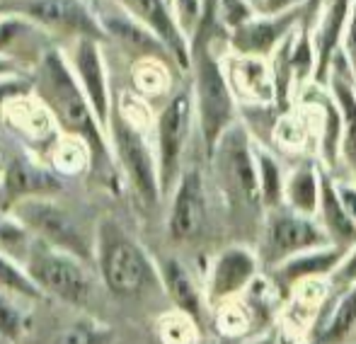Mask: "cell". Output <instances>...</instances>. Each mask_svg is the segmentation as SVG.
Segmentation results:
<instances>
[{
    "mask_svg": "<svg viewBox=\"0 0 356 344\" xmlns=\"http://www.w3.org/2000/svg\"><path fill=\"white\" fill-rule=\"evenodd\" d=\"M172 5L187 37L194 39L204 19V0H172Z\"/></svg>",
    "mask_w": 356,
    "mask_h": 344,
    "instance_id": "33",
    "label": "cell"
},
{
    "mask_svg": "<svg viewBox=\"0 0 356 344\" xmlns=\"http://www.w3.org/2000/svg\"><path fill=\"white\" fill-rule=\"evenodd\" d=\"M13 73H15V76H19L17 66H15V63L10 61V58L0 56V78H3V76H13Z\"/></svg>",
    "mask_w": 356,
    "mask_h": 344,
    "instance_id": "42",
    "label": "cell"
},
{
    "mask_svg": "<svg viewBox=\"0 0 356 344\" xmlns=\"http://www.w3.org/2000/svg\"><path fill=\"white\" fill-rule=\"evenodd\" d=\"M163 340L165 344H197L202 337H199V325L192 318L175 311L172 316L165 318Z\"/></svg>",
    "mask_w": 356,
    "mask_h": 344,
    "instance_id": "32",
    "label": "cell"
},
{
    "mask_svg": "<svg viewBox=\"0 0 356 344\" xmlns=\"http://www.w3.org/2000/svg\"><path fill=\"white\" fill-rule=\"evenodd\" d=\"M117 332L112 325L97 320V318L83 316L66 325L49 344H112Z\"/></svg>",
    "mask_w": 356,
    "mask_h": 344,
    "instance_id": "26",
    "label": "cell"
},
{
    "mask_svg": "<svg viewBox=\"0 0 356 344\" xmlns=\"http://www.w3.org/2000/svg\"><path fill=\"white\" fill-rule=\"evenodd\" d=\"M262 257L250 245L235 243L228 245L213 257L207 274V298L209 306L218 308L220 303L243 298L254 281L262 277Z\"/></svg>",
    "mask_w": 356,
    "mask_h": 344,
    "instance_id": "11",
    "label": "cell"
},
{
    "mask_svg": "<svg viewBox=\"0 0 356 344\" xmlns=\"http://www.w3.org/2000/svg\"><path fill=\"white\" fill-rule=\"evenodd\" d=\"M344 255H347V250H342L337 245H325L308 252H300V255L286 259V262L277 264L272 269L274 286L291 293L298 284L315 281V279H330Z\"/></svg>",
    "mask_w": 356,
    "mask_h": 344,
    "instance_id": "21",
    "label": "cell"
},
{
    "mask_svg": "<svg viewBox=\"0 0 356 344\" xmlns=\"http://www.w3.org/2000/svg\"><path fill=\"white\" fill-rule=\"evenodd\" d=\"M257 15L259 10L254 8L252 0H218V8H216V29L228 39V34L245 27Z\"/></svg>",
    "mask_w": 356,
    "mask_h": 344,
    "instance_id": "30",
    "label": "cell"
},
{
    "mask_svg": "<svg viewBox=\"0 0 356 344\" xmlns=\"http://www.w3.org/2000/svg\"><path fill=\"white\" fill-rule=\"evenodd\" d=\"M13 218H17L37 240H44L47 245L75 255L83 262H88L95 255V240H90L83 228L58 204L49 202L47 197L19 202L13 208Z\"/></svg>",
    "mask_w": 356,
    "mask_h": 344,
    "instance_id": "9",
    "label": "cell"
},
{
    "mask_svg": "<svg viewBox=\"0 0 356 344\" xmlns=\"http://www.w3.org/2000/svg\"><path fill=\"white\" fill-rule=\"evenodd\" d=\"M39 97L44 99L56 122L73 136H80L88 143L92 161L97 165H109V148L104 136L102 124L95 117V109L90 104L88 95L83 92L78 83V76L68 68L63 56L58 51H47L39 63L37 81H34Z\"/></svg>",
    "mask_w": 356,
    "mask_h": 344,
    "instance_id": "1",
    "label": "cell"
},
{
    "mask_svg": "<svg viewBox=\"0 0 356 344\" xmlns=\"http://www.w3.org/2000/svg\"><path fill=\"white\" fill-rule=\"evenodd\" d=\"M218 39L223 37H211L192 44V71H189L194 109H197V129L207 161L213 156L225 131L240 122V102L225 76L223 54H216Z\"/></svg>",
    "mask_w": 356,
    "mask_h": 344,
    "instance_id": "2",
    "label": "cell"
},
{
    "mask_svg": "<svg viewBox=\"0 0 356 344\" xmlns=\"http://www.w3.org/2000/svg\"><path fill=\"white\" fill-rule=\"evenodd\" d=\"M197 122L192 85L182 88L165 102L155 122V156H158L160 189L163 197H170L184 170V153H187L192 129Z\"/></svg>",
    "mask_w": 356,
    "mask_h": 344,
    "instance_id": "6",
    "label": "cell"
},
{
    "mask_svg": "<svg viewBox=\"0 0 356 344\" xmlns=\"http://www.w3.org/2000/svg\"><path fill=\"white\" fill-rule=\"evenodd\" d=\"M75 76L88 95L90 104L95 109V117L102 124V129H109V119H112V102H109V85H107V71H104L102 54H99L95 39L80 37L78 47H75Z\"/></svg>",
    "mask_w": 356,
    "mask_h": 344,
    "instance_id": "18",
    "label": "cell"
},
{
    "mask_svg": "<svg viewBox=\"0 0 356 344\" xmlns=\"http://www.w3.org/2000/svg\"><path fill=\"white\" fill-rule=\"evenodd\" d=\"M0 151H3V148H0Z\"/></svg>",
    "mask_w": 356,
    "mask_h": 344,
    "instance_id": "47",
    "label": "cell"
},
{
    "mask_svg": "<svg viewBox=\"0 0 356 344\" xmlns=\"http://www.w3.org/2000/svg\"><path fill=\"white\" fill-rule=\"evenodd\" d=\"M0 344H5V342H3V340H0Z\"/></svg>",
    "mask_w": 356,
    "mask_h": 344,
    "instance_id": "46",
    "label": "cell"
},
{
    "mask_svg": "<svg viewBox=\"0 0 356 344\" xmlns=\"http://www.w3.org/2000/svg\"><path fill=\"white\" fill-rule=\"evenodd\" d=\"M95 264L114 296L134 298L160 286L158 262L112 218H102L95 233Z\"/></svg>",
    "mask_w": 356,
    "mask_h": 344,
    "instance_id": "3",
    "label": "cell"
},
{
    "mask_svg": "<svg viewBox=\"0 0 356 344\" xmlns=\"http://www.w3.org/2000/svg\"><path fill=\"white\" fill-rule=\"evenodd\" d=\"M216 344H240V340H230V337H218Z\"/></svg>",
    "mask_w": 356,
    "mask_h": 344,
    "instance_id": "43",
    "label": "cell"
},
{
    "mask_svg": "<svg viewBox=\"0 0 356 344\" xmlns=\"http://www.w3.org/2000/svg\"><path fill=\"white\" fill-rule=\"evenodd\" d=\"M119 3L138 24H143L155 39L163 42L179 71H192V39L184 32L172 0H119Z\"/></svg>",
    "mask_w": 356,
    "mask_h": 344,
    "instance_id": "12",
    "label": "cell"
},
{
    "mask_svg": "<svg viewBox=\"0 0 356 344\" xmlns=\"http://www.w3.org/2000/svg\"><path fill=\"white\" fill-rule=\"evenodd\" d=\"M216 311V325L220 330V337H230V340H240L248 335L250 327L254 322V313L245 303V298H235V301L220 303Z\"/></svg>",
    "mask_w": 356,
    "mask_h": 344,
    "instance_id": "28",
    "label": "cell"
},
{
    "mask_svg": "<svg viewBox=\"0 0 356 344\" xmlns=\"http://www.w3.org/2000/svg\"><path fill=\"white\" fill-rule=\"evenodd\" d=\"M240 344H282V332L279 330H264V332H259V335L250 337V340H245Z\"/></svg>",
    "mask_w": 356,
    "mask_h": 344,
    "instance_id": "41",
    "label": "cell"
},
{
    "mask_svg": "<svg viewBox=\"0 0 356 344\" xmlns=\"http://www.w3.org/2000/svg\"><path fill=\"white\" fill-rule=\"evenodd\" d=\"M308 0H262L259 13L264 15H282V13H293V10H303Z\"/></svg>",
    "mask_w": 356,
    "mask_h": 344,
    "instance_id": "39",
    "label": "cell"
},
{
    "mask_svg": "<svg viewBox=\"0 0 356 344\" xmlns=\"http://www.w3.org/2000/svg\"><path fill=\"white\" fill-rule=\"evenodd\" d=\"M158 274L160 286L165 288L168 298L175 303V311L189 316L197 325H204L209 313V298L207 291L194 281L187 264L177 257H163L158 259Z\"/></svg>",
    "mask_w": 356,
    "mask_h": 344,
    "instance_id": "19",
    "label": "cell"
},
{
    "mask_svg": "<svg viewBox=\"0 0 356 344\" xmlns=\"http://www.w3.org/2000/svg\"><path fill=\"white\" fill-rule=\"evenodd\" d=\"M305 344H325L323 340H320V337H310V340L308 342H305Z\"/></svg>",
    "mask_w": 356,
    "mask_h": 344,
    "instance_id": "44",
    "label": "cell"
},
{
    "mask_svg": "<svg viewBox=\"0 0 356 344\" xmlns=\"http://www.w3.org/2000/svg\"><path fill=\"white\" fill-rule=\"evenodd\" d=\"M300 22H303V10H293V13L282 15L259 13L245 27L228 34V51L243 54V56L272 58L286 39L300 27Z\"/></svg>",
    "mask_w": 356,
    "mask_h": 344,
    "instance_id": "14",
    "label": "cell"
},
{
    "mask_svg": "<svg viewBox=\"0 0 356 344\" xmlns=\"http://www.w3.org/2000/svg\"><path fill=\"white\" fill-rule=\"evenodd\" d=\"M332 245L325 236L323 226L315 216L291 211L289 206L267 211L262 218V240H259V257L262 264L274 269L286 259L300 255V252L315 250V247Z\"/></svg>",
    "mask_w": 356,
    "mask_h": 344,
    "instance_id": "8",
    "label": "cell"
},
{
    "mask_svg": "<svg viewBox=\"0 0 356 344\" xmlns=\"http://www.w3.org/2000/svg\"><path fill=\"white\" fill-rule=\"evenodd\" d=\"M17 298L22 296L0 291V340L5 344L17 342L29 330V313Z\"/></svg>",
    "mask_w": 356,
    "mask_h": 344,
    "instance_id": "29",
    "label": "cell"
},
{
    "mask_svg": "<svg viewBox=\"0 0 356 344\" xmlns=\"http://www.w3.org/2000/svg\"><path fill=\"white\" fill-rule=\"evenodd\" d=\"M34 88V83H29L27 78L15 76V78H0V104H5L8 99L22 97Z\"/></svg>",
    "mask_w": 356,
    "mask_h": 344,
    "instance_id": "35",
    "label": "cell"
},
{
    "mask_svg": "<svg viewBox=\"0 0 356 344\" xmlns=\"http://www.w3.org/2000/svg\"><path fill=\"white\" fill-rule=\"evenodd\" d=\"M327 5V0H308L303 8V24L305 27H310V24L315 22V17L320 15V10Z\"/></svg>",
    "mask_w": 356,
    "mask_h": 344,
    "instance_id": "40",
    "label": "cell"
},
{
    "mask_svg": "<svg viewBox=\"0 0 356 344\" xmlns=\"http://www.w3.org/2000/svg\"><path fill=\"white\" fill-rule=\"evenodd\" d=\"M325 85L330 88L342 117V143H339V165L344 167V177L356 182V76L347 63L344 54L332 61Z\"/></svg>",
    "mask_w": 356,
    "mask_h": 344,
    "instance_id": "16",
    "label": "cell"
},
{
    "mask_svg": "<svg viewBox=\"0 0 356 344\" xmlns=\"http://www.w3.org/2000/svg\"><path fill=\"white\" fill-rule=\"evenodd\" d=\"M61 187L63 184L56 174L39 167L29 158H10L0 172V216L13 213V208L24 199L49 197L61 192Z\"/></svg>",
    "mask_w": 356,
    "mask_h": 344,
    "instance_id": "15",
    "label": "cell"
},
{
    "mask_svg": "<svg viewBox=\"0 0 356 344\" xmlns=\"http://www.w3.org/2000/svg\"><path fill=\"white\" fill-rule=\"evenodd\" d=\"M334 182H337L339 199H342L349 218H352L356 226V182H352V179H347V177H334Z\"/></svg>",
    "mask_w": 356,
    "mask_h": 344,
    "instance_id": "37",
    "label": "cell"
},
{
    "mask_svg": "<svg viewBox=\"0 0 356 344\" xmlns=\"http://www.w3.org/2000/svg\"><path fill=\"white\" fill-rule=\"evenodd\" d=\"M323 174L325 167L315 158H300L291 165L286 172L284 206L303 216H315L323 197Z\"/></svg>",
    "mask_w": 356,
    "mask_h": 344,
    "instance_id": "22",
    "label": "cell"
},
{
    "mask_svg": "<svg viewBox=\"0 0 356 344\" xmlns=\"http://www.w3.org/2000/svg\"><path fill=\"white\" fill-rule=\"evenodd\" d=\"M223 68L240 104H248L254 109H272L279 104L277 76H274L269 58L225 51Z\"/></svg>",
    "mask_w": 356,
    "mask_h": 344,
    "instance_id": "13",
    "label": "cell"
},
{
    "mask_svg": "<svg viewBox=\"0 0 356 344\" xmlns=\"http://www.w3.org/2000/svg\"><path fill=\"white\" fill-rule=\"evenodd\" d=\"M315 218H318V223L323 226L325 236L330 238L332 245L342 247V250H349V247L356 245V226L349 218L342 199H339L337 182H334V177L327 170L323 174V197H320V206Z\"/></svg>",
    "mask_w": 356,
    "mask_h": 344,
    "instance_id": "23",
    "label": "cell"
},
{
    "mask_svg": "<svg viewBox=\"0 0 356 344\" xmlns=\"http://www.w3.org/2000/svg\"><path fill=\"white\" fill-rule=\"evenodd\" d=\"M24 269L47 298H58L68 306H88L95 296V284L83 259L47 245L34 238Z\"/></svg>",
    "mask_w": 356,
    "mask_h": 344,
    "instance_id": "5",
    "label": "cell"
},
{
    "mask_svg": "<svg viewBox=\"0 0 356 344\" xmlns=\"http://www.w3.org/2000/svg\"><path fill=\"white\" fill-rule=\"evenodd\" d=\"M32 243H34V236L17 221V218L0 216V252H3V255L24 264Z\"/></svg>",
    "mask_w": 356,
    "mask_h": 344,
    "instance_id": "31",
    "label": "cell"
},
{
    "mask_svg": "<svg viewBox=\"0 0 356 344\" xmlns=\"http://www.w3.org/2000/svg\"><path fill=\"white\" fill-rule=\"evenodd\" d=\"M330 284H332L334 291H342V288H349L356 284V245L349 247L347 255L342 257L339 267L334 269V274L330 277Z\"/></svg>",
    "mask_w": 356,
    "mask_h": 344,
    "instance_id": "34",
    "label": "cell"
},
{
    "mask_svg": "<svg viewBox=\"0 0 356 344\" xmlns=\"http://www.w3.org/2000/svg\"><path fill=\"white\" fill-rule=\"evenodd\" d=\"M0 291L22 296L24 301H42V298H47L42 288L34 284V279L27 274L24 264L3 255V252H0Z\"/></svg>",
    "mask_w": 356,
    "mask_h": 344,
    "instance_id": "27",
    "label": "cell"
},
{
    "mask_svg": "<svg viewBox=\"0 0 356 344\" xmlns=\"http://www.w3.org/2000/svg\"><path fill=\"white\" fill-rule=\"evenodd\" d=\"M342 54H344V58H347V63H349V66H352L354 76H356V0H354L352 15H349L347 29H344V39H342Z\"/></svg>",
    "mask_w": 356,
    "mask_h": 344,
    "instance_id": "36",
    "label": "cell"
},
{
    "mask_svg": "<svg viewBox=\"0 0 356 344\" xmlns=\"http://www.w3.org/2000/svg\"><path fill=\"white\" fill-rule=\"evenodd\" d=\"M27 27L29 24H24L22 19H17V17L3 19V22H0V51H3L5 47H10L13 39H17V34H22Z\"/></svg>",
    "mask_w": 356,
    "mask_h": 344,
    "instance_id": "38",
    "label": "cell"
},
{
    "mask_svg": "<svg viewBox=\"0 0 356 344\" xmlns=\"http://www.w3.org/2000/svg\"><path fill=\"white\" fill-rule=\"evenodd\" d=\"M356 332V284L339 291L332 311L323 320L313 337H320L325 344H344Z\"/></svg>",
    "mask_w": 356,
    "mask_h": 344,
    "instance_id": "25",
    "label": "cell"
},
{
    "mask_svg": "<svg viewBox=\"0 0 356 344\" xmlns=\"http://www.w3.org/2000/svg\"><path fill=\"white\" fill-rule=\"evenodd\" d=\"M352 8L354 0H327V5L320 10L315 22L310 24V37H313L315 58H318V71H315L318 85L327 83L332 61L342 54V39Z\"/></svg>",
    "mask_w": 356,
    "mask_h": 344,
    "instance_id": "17",
    "label": "cell"
},
{
    "mask_svg": "<svg viewBox=\"0 0 356 344\" xmlns=\"http://www.w3.org/2000/svg\"><path fill=\"white\" fill-rule=\"evenodd\" d=\"M254 158H257V182H259V197H262L264 211L282 208L289 167L282 163L277 151L269 148L264 141H259V138H254Z\"/></svg>",
    "mask_w": 356,
    "mask_h": 344,
    "instance_id": "24",
    "label": "cell"
},
{
    "mask_svg": "<svg viewBox=\"0 0 356 344\" xmlns=\"http://www.w3.org/2000/svg\"><path fill=\"white\" fill-rule=\"evenodd\" d=\"M22 13H27L37 22L66 29V32H73L78 37H104V29L99 27V22L90 15V10L80 0H24Z\"/></svg>",
    "mask_w": 356,
    "mask_h": 344,
    "instance_id": "20",
    "label": "cell"
},
{
    "mask_svg": "<svg viewBox=\"0 0 356 344\" xmlns=\"http://www.w3.org/2000/svg\"><path fill=\"white\" fill-rule=\"evenodd\" d=\"M109 133H112L117 161L127 174L129 184L134 187L136 197L141 199L148 208H155L163 199L160 189V170H158V156L150 151L148 141L141 133V129L134 122H129L119 109H112L109 119Z\"/></svg>",
    "mask_w": 356,
    "mask_h": 344,
    "instance_id": "7",
    "label": "cell"
},
{
    "mask_svg": "<svg viewBox=\"0 0 356 344\" xmlns=\"http://www.w3.org/2000/svg\"><path fill=\"white\" fill-rule=\"evenodd\" d=\"M220 194L230 213L254 216L267 213L259 197L257 158H254V136L245 122H238L218 141L213 156L209 158Z\"/></svg>",
    "mask_w": 356,
    "mask_h": 344,
    "instance_id": "4",
    "label": "cell"
},
{
    "mask_svg": "<svg viewBox=\"0 0 356 344\" xmlns=\"http://www.w3.org/2000/svg\"><path fill=\"white\" fill-rule=\"evenodd\" d=\"M209 221V194L207 177L202 167L189 165L179 174L170 194L168 238L175 245H189L199 240Z\"/></svg>",
    "mask_w": 356,
    "mask_h": 344,
    "instance_id": "10",
    "label": "cell"
},
{
    "mask_svg": "<svg viewBox=\"0 0 356 344\" xmlns=\"http://www.w3.org/2000/svg\"><path fill=\"white\" fill-rule=\"evenodd\" d=\"M197 344H216V342H209V340H204V337H202V340H199Z\"/></svg>",
    "mask_w": 356,
    "mask_h": 344,
    "instance_id": "45",
    "label": "cell"
}]
</instances>
